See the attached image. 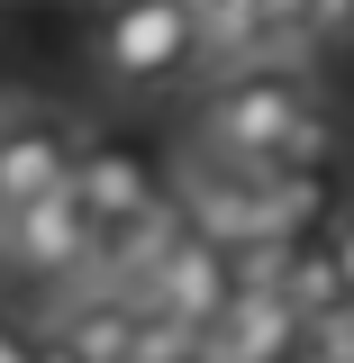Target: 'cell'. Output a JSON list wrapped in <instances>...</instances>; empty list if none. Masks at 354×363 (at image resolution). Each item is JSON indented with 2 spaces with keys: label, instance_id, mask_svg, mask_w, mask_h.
<instances>
[{
  "label": "cell",
  "instance_id": "1",
  "mask_svg": "<svg viewBox=\"0 0 354 363\" xmlns=\"http://www.w3.org/2000/svg\"><path fill=\"white\" fill-rule=\"evenodd\" d=\"M318 109L309 91V55H255L236 73H209V100H200V155L209 164H245L264 173V155Z\"/></svg>",
  "mask_w": 354,
  "mask_h": 363
},
{
  "label": "cell",
  "instance_id": "2",
  "mask_svg": "<svg viewBox=\"0 0 354 363\" xmlns=\"http://www.w3.org/2000/svg\"><path fill=\"white\" fill-rule=\"evenodd\" d=\"M91 73L109 91H173L200 73V9L191 0H109L91 28Z\"/></svg>",
  "mask_w": 354,
  "mask_h": 363
},
{
  "label": "cell",
  "instance_id": "3",
  "mask_svg": "<svg viewBox=\"0 0 354 363\" xmlns=\"http://www.w3.org/2000/svg\"><path fill=\"white\" fill-rule=\"evenodd\" d=\"M0 264L9 272H37V281H82L100 272V227L73 200V182H55L37 200H9L0 209Z\"/></svg>",
  "mask_w": 354,
  "mask_h": 363
},
{
  "label": "cell",
  "instance_id": "4",
  "mask_svg": "<svg viewBox=\"0 0 354 363\" xmlns=\"http://www.w3.org/2000/svg\"><path fill=\"white\" fill-rule=\"evenodd\" d=\"M236 300V255H227L219 236H200V227H182L173 236V255L136 281V309H164V318H182V327H219V309Z\"/></svg>",
  "mask_w": 354,
  "mask_h": 363
},
{
  "label": "cell",
  "instance_id": "5",
  "mask_svg": "<svg viewBox=\"0 0 354 363\" xmlns=\"http://www.w3.org/2000/svg\"><path fill=\"white\" fill-rule=\"evenodd\" d=\"M73 155H82V128H73L64 109L9 100V109H0V209H9V200H37L55 182H73Z\"/></svg>",
  "mask_w": 354,
  "mask_h": 363
},
{
  "label": "cell",
  "instance_id": "6",
  "mask_svg": "<svg viewBox=\"0 0 354 363\" xmlns=\"http://www.w3.org/2000/svg\"><path fill=\"white\" fill-rule=\"evenodd\" d=\"M309 336V318L291 309L282 291H236L219 309V327L200 336V354L209 363H291V345Z\"/></svg>",
  "mask_w": 354,
  "mask_h": 363
},
{
  "label": "cell",
  "instance_id": "7",
  "mask_svg": "<svg viewBox=\"0 0 354 363\" xmlns=\"http://www.w3.org/2000/svg\"><path fill=\"white\" fill-rule=\"evenodd\" d=\"M73 200H82L91 227L109 236L118 218H136V209H145V200H164V191H155V173L136 164L128 145H91V136H82V155H73Z\"/></svg>",
  "mask_w": 354,
  "mask_h": 363
},
{
  "label": "cell",
  "instance_id": "8",
  "mask_svg": "<svg viewBox=\"0 0 354 363\" xmlns=\"http://www.w3.org/2000/svg\"><path fill=\"white\" fill-rule=\"evenodd\" d=\"M191 9H200V73H236L255 55H282L264 0H191Z\"/></svg>",
  "mask_w": 354,
  "mask_h": 363
},
{
  "label": "cell",
  "instance_id": "9",
  "mask_svg": "<svg viewBox=\"0 0 354 363\" xmlns=\"http://www.w3.org/2000/svg\"><path fill=\"white\" fill-rule=\"evenodd\" d=\"M282 300L309 318V327H327V318L354 300V291H345V272H336V245H327L318 227L300 236V255H291V272H282Z\"/></svg>",
  "mask_w": 354,
  "mask_h": 363
},
{
  "label": "cell",
  "instance_id": "10",
  "mask_svg": "<svg viewBox=\"0 0 354 363\" xmlns=\"http://www.w3.org/2000/svg\"><path fill=\"white\" fill-rule=\"evenodd\" d=\"M354 37V0H309V45H345Z\"/></svg>",
  "mask_w": 354,
  "mask_h": 363
},
{
  "label": "cell",
  "instance_id": "11",
  "mask_svg": "<svg viewBox=\"0 0 354 363\" xmlns=\"http://www.w3.org/2000/svg\"><path fill=\"white\" fill-rule=\"evenodd\" d=\"M327 245H336V272H345V291H354V209H336V218L318 227Z\"/></svg>",
  "mask_w": 354,
  "mask_h": 363
},
{
  "label": "cell",
  "instance_id": "12",
  "mask_svg": "<svg viewBox=\"0 0 354 363\" xmlns=\"http://www.w3.org/2000/svg\"><path fill=\"white\" fill-rule=\"evenodd\" d=\"M0 363H37V345H28V336H18L9 318H0Z\"/></svg>",
  "mask_w": 354,
  "mask_h": 363
},
{
  "label": "cell",
  "instance_id": "13",
  "mask_svg": "<svg viewBox=\"0 0 354 363\" xmlns=\"http://www.w3.org/2000/svg\"><path fill=\"white\" fill-rule=\"evenodd\" d=\"M0 109H9V64H0Z\"/></svg>",
  "mask_w": 354,
  "mask_h": 363
}]
</instances>
